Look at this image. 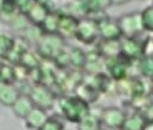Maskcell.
<instances>
[{"label": "cell", "mask_w": 153, "mask_h": 130, "mask_svg": "<svg viewBox=\"0 0 153 130\" xmlns=\"http://www.w3.org/2000/svg\"><path fill=\"white\" fill-rule=\"evenodd\" d=\"M62 108L69 120L77 123H80L91 113L89 104L79 96L66 97L62 99Z\"/></svg>", "instance_id": "6da1fadb"}, {"label": "cell", "mask_w": 153, "mask_h": 130, "mask_svg": "<svg viewBox=\"0 0 153 130\" xmlns=\"http://www.w3.org/2000/svg\"><path fill=\"white\" fill-rule=\"evenodd\" d=\"M117 25L121 30L122 38H135L144 32L141 20V12H132L120 17Z\"/></svg>", "instance_id": "7a4b0ae2"}, {"label": "cell", "mask_w": 153, "mask_h": 130, "mask_svg": "<svg viewBox=\"0 0 153 130\" xmlns=\"http://www.w3.org/2000/svg\"><path fill=\"white\" fill-rule=\"evenodd\" d=\"M126 118L127 114L116 106H109L103 109L100 115L101 124L111 129L120 130Z\"/></svg>", "instance_id": "3957f363"}, {"label": "cell", "mask_w": 153, "mask_h": 130, "mask_svg": "<svg viewBox=\"0 0 153 130\" xmlns=\"http://www.w3.org/2000/svg\"><path fill=\"white\" fill-rule=\"evenodd\" d=\"M144 40H140L137 37L135 38H122L120 39L121 52L126 54L135 62H138L144 57Z\"/></svg>", "instance_id": "277c9868"}, {"label": "cell", "mask_w": 153, "mask_h": 130, "mask_svg": "<svg viewBox=\"0 0 153 130\" xmlns=\"http://www.w3.org/2000/svg\"><path fill=\"white\" fill-rule=\"evenodd\" d=\"M98 34V27L94 20L90 19H82L80 20L75 36L82 42L85 43V44H91L95 41Z\"/></svg>", "instance_id": "5b68a950"}, {"label": "cell", "mask_w": 153, "mask_h": 130, "mask_svg": "<svg viewBox=\"0 0 153 130\" xmlns=\"http://www.w3.org/2000/svg\"><path fill=\"white\" fill-rule=\"evenodd\" d=\"M99 34L102 39L106 40H118L122 39V33L117 23L111 22L110 19H107L97 24Z\"/></svg>", "instance_id": "8992f818"}, {"label": "cell", "mask_w": 153, "mask_h": 130, "mask_svg": "<svg viewBox=\"0 0 153 130\" xmlns=\"http://www.w3.org/2000/svg\"><path fill=\"white\" fill-rule=\"evenodd\" d=\"M105 68L107 70L108 75L113 81L118 82L128 77V69L120 64L117 61L116 57L105 59Z\"/></svg>", "instance_id": "52a82bcc"}, {"label": "cell", "mask_w": 153, "mask_h": 130, "mask_svg": "<svg viewBox=\"0 0 153 130\" xmlns=\"http://www.w3.org/2000/svg\"><path fill=\"white\" fill-rule=\"evenodd\" d=\"M99 54H101L105 59L108 58H115L117 57L119 52L121 51V45L120 39L118 40H106V39H100L97 43L96 49Z\"/></svg>", "instance_id": "ba28073f"}, {"label": "cell", "mask_w": 153, "mask_h": 130, "mask_svg": "<svg viewBox=\"0 0 153 130\" xmlns=\"http://www.w3.org/2000/svg\"><path fill=\"white\" fill-rule=\"evenodd\" d=\"M87 60L85 69L90 74H96L103 71V68H105V58L98 53L96 50L86 53Z\"/></svg>", "instance_id": "9c48e42d"}, {"label": "cell", "mask_w": 153, "mask_h": 130, "mask_svg": "<svg viewBox=\"0 0 153 130\" xmlns=\"http://www.w3.org/2000/svg\"><path fill=\"white\" fill-rule=\"evenodd\" d=\"M75 89L77 92V96L85 100L89 105L96 102L100 95V93L91 82H82Z\"/></svg>", "instance_id": "30bf717a"}, {"label": "cell", "mask_w": 153, "mask_h": 130, "mask_svg": "<svg viewBox=\"0 0 153 130\" xmlns=\"http://www.w3.org/2000/svg\"><path fill=\"white\" fill-rule=\"evenodd\" d=\"M148 122L138 112L133 113L130 117H127L120 130H144Z\"/></svg>", "instance_id": "8fae6325"}, {"label": "cell", "mask_w": 153, "mask_h": 130, "mask_svg": "<svg viewBox=\"0 0 153 130\" xmlns=\"http://www.w3.org/2000/svg\"><path fill=\"white\" fill-rule=\"evenodd\" d=\"M96 90L101 94H106L111 90V86L113 83V80L104 71L96 74L93 76V82H91Z\"/></svg>", "instance_id": "7c38bea8"}, {"label": "cell", "mask_w": 153, "mask_h": 130, "mask_svg": "<svg viewBox=\"0 0 153 130\" xmlns=\"http://www.w3.org/2000/svg\"><path fill=\"white\" fill-rule=\"evenodd\" d=\"M130 82H131V99H136V98H141L146 95L147 94V88L145 82L143 80L138 77V76H131L130 77Z\"/></svg>", "instance_id": "4fadbf2b"}, {"label": "cell", "mask_w": 153, "mask_h": 130, "mask_svg": "<svg viewBox=\"0 0 153 130\" xmlns=\"http://www.w3.org/2000/svg\"><path fill=\"white\" fill-rule=\"evenodd\" d=\"M80 20L76 19L75 17H71V16H66L63 17V19L61 20L59 27L61 30L65 33V35L70 36V35H75L76 30L78 28Z\"/></svg>", "instance_id": "5bb4252c"}, {"label": "cell", "mask_w": 153, "mask_h": 130, "mask_svg": "<svg viewBox=\"0 0 153 130\" xmlns=\"http://www.w3.org/2000/svg\"><path fill=\"white\" fill-rule=\"evenodd\" d=\"M101 125L100 117L90 113L79 123V130H97L101 128Z\"/></svg>", "instance_id": "9a60e30c"}, {"label": "cell", "mask_w": 153, "mask_h": 130, "mask_svg": "<svg viewBox=\"0 0 153 130\" xmlns=\"http://www.w3.org/2000/svg\"><path fill=\"white\" fill-rule=\"evenodd\" d=\"M87 56L79 48H74L70 55V62L77 69H83L86 64Z\"/></svg>", "instance_id": "2e32d148"}, {"label": "cell", "mask_w": 153, "mask_h": 130, "mask_svg": "<svg viewBox=\"0 0 153 130\" xmlns=\"http://www.w3.org/2000/svg\"><path fill=\"white\" fill-rule=\"evenodd\" d=\"M137 62V70L141 76L150 78L153 75V60L149 57H143Z\"/></svg>", "instance_id": "e0dca14e"}, {"label": "cell", "mask_w": 153, "mask_h": 130, "mask_svg": "<svg viewBox=\"0 0 153 130\" xmlns=\"http://www.w3.org/2000/svg\"><path fill=\"white\" fill-rule=\"evenodd\" d=\"M116 92L125 98H128L130 100L131 98V82L130 77H127L126 79L116 82L115 84Z\"/></svg>", "instance_id": "ac0fdd59"}, {"label": "cell", "mask_w": 153, "mask_h": 130, "mask_svg": "<svg viewBox=\"0 0 153 130\" xmlns=\"http://www.w3.org/2000/svg\"><path fill=\"white\" fill-rule=\"evenodd\" d=\"M141 20L144 31L153 32V6L141 11Z\"/></svg>", "instance_id": "d6986e66"}, {"label": "cell", "mask_w": 153, "mask_h": 130, "mask_svg": "<svg viewBox=\"0 0 153 130\" xmlns=\"http://www.w3.org/2000/svg\"><path fill=\"white\" fill-rule=\"evenodd\" d=\"M144 130H153V122L148 123Z\"/></svg>", "instance_id": "ffe728a7"}, {"label": "cell", "mask_w": 153, "mask_h": 130, "mask_svg": "<svg viewBox=\"0 0 153 130\" xmlns=\"http://www.w3.org/2000/svg\"><path fill=\"white\" fill-rule=\"evenodd\" d=\"M149 80H150V82H151V83L153 84V75H152V76H151V77L149 78Z\"/></svg>", "instance_id": "44dd1931"}, {"label": "cell", "mask_w": 153, "mask_h": 130, "mask_svg": "<svg viewBox=\"0 0 153 130\" xmlns=\"http://www.w3.org/2000/svg\"><path fill=\"white\" fill-rule=\"evenodd\" d=\"M97 130H102V129H101V128H99V129H97Z\"/></svg>", "instance_id": "7402d4cb"}]
</instances>
